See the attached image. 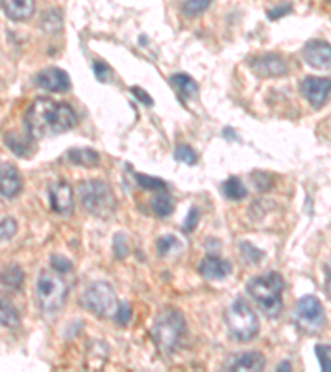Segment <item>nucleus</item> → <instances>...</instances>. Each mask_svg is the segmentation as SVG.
<instances>
[{
    "instance_id": "nucleus-1",
    "label": "nucleus",
    "mask_w": 331,
    "mask_h": 372,
    "mask_svg": "<svg viewBox=\"0 0 331 372\" xmlns=\"http://www.w3.org/2000/svg\"><path fill=\"white\" fill-rule=\"evenodd\" d=\"M77 124V114L65 103L53 101L50 98H38L25 113L27 133L34 139L57 136L68 131Z\"/></svg>"
},
{
    "instance_id": "nucleus-2",
    "label": "nucleus",
    "mask_w": 331,
    "mask_h": 372,
    "mask_svg": "<svg viewBox=\"0 0 331 372\" xmlns=\"http://www.w3.org/2000/svg\"><path fill=\"white\" fill-rule=\"evenodd\" d=\"M284 288L285 281L279 273H267L263 276H255L247 285L249 295L268 318H277L281 313V308H284V299H281Z\"/></svg>"
},
{
    "instance_id": "nucleus-3",
    "label": "nucleus",
    "mask_w": 331,
    "mask_h": 372,
    "mask_svg": "<svg viewBox=\"0 0 331 372\" xmlns=\"http://www.w3.org/2000/svg\"><path fill=\"white\" fill-rule=\"evenodd\" d=\"M186 333L184 318L176 309H164L161 315L156 318L153 336L156 344L163 352H172L179 346L182 336Z\"/></svg>"
},
{
    "instance_id": "nucleus-4",
    "label": "nucleus",
    "mask_w": 331,
    "mask_h": 372,
    "mask_svg": "<svg viewBox=\"0 0 331 372\" xmlns=\"http://www.w3.org/2000/svg\"><path fill=\"white\" fill-rule=\"evenodd\" d=\"M80 199L83 207L95 217L108 218L116 210V199L108 184L87 181L80 186Z\"/></svg>"
},
{
    "instance_id": "nucleus-5",
    "label": "nucleus",
    "mask_w": 331,
    "mask_h": 372,
    "mask_svg": "<svg viewBox=\"0 0 331 372\" xmlns=\"http://www.w3.org/2000/svg\"><path fill=\"white\" fill-rule=\"evenodd\" d=\"M226 321L230 333L239 341H250L258 334L260 322L244 298H237L226 311Z\"/></svg>"
},
{
    "instance_id": "nucleus-6",
    "label": "nucleus",
    "mask_w": 331,
    "mask_h": 372,
    "mask_svg": "<svg viewBox=\"0 0 331 372\" xmlns=\"http://www.w3.org/2000/svg\"><path fill=\"white\" fill-rule=\"evenodd\" d=\"M80 302H82V306L84 309H88L93 315L101 318L113 316L116 313V308H118L115 290L108 283H105V281H96V283L89 285L83 291Z\"/></svg>"
},
{
    "instance_id": "nucleus-7",
    "label": "nucleus",
    "mask_w": 331,
    "mask_h": 372,
    "mask_svg": "<svg viewBox=\"0 0 331 372\" xmlns=\"http://www.w3.org/2000/svg\"><path fill=\"white\" fill-rule=\"evenodd\" d=\"M65 281L60 275L52 271H42L37 280V298L43 311H57L65 304L66 299Z\"/></svg>"
},
{
    "instance_id": "nucleus-8",
    "label": "nucleus",
    "mask_w": 331,
    "mask_h": 372,
    "mask_svg": "<svg viewBox=\"0 0 331 372\" xmlns=\"http://www.w3.org/2000/svg\"><path fill=\"white\" fill-rule=\"evenodd\" d=\"M297 320L302 328L310 333L325 326V309L320 299L315 297H303L297 303Z\"/></svg>"
},
{
    "instance_id": "nucleus-9",
    "label": "nucleus",
    "mask_w": 331,
    "mask_h": 372,
    "mask_svg": "<svg viewBox=\"0 0 331 372\" xmlns=\"http://www.w3.org/2000/svg\"><path fill=\"white\" fill-rule=\"evenodd\" d=\"M302 95L307 98L313 107L320 110L331 96V78H318V76H307L300 84Z\"/></svg>"
},
{
    "instance_id": "nucleus-10",
    "label": "nucleus",
    "mask_w": 331,
    "mask_h": 372,
    "mask_svg": "<svg viewBox=\"0 0 331 372\" xmlns=\"http://www.w3.org/2000/svg\"><path fill=\"white\" fill-rule=\"evenodd\" d=\"M303 58L313 68L331 70V45L325 40H310L303 47Z\"/></svg>"
},
{
    "instance_id": "nucleus-11",
    "label": "nucleus",
    "mask_w": 331,
    "mask_h": 372,
    "mask_svg": "<svg viewBox=\"0 0 331 372\" xmlns=\"http://www.w3.org/2000/svg\"><path fill=\"white\" fill-rule=\"evenodd\" d=\"M250 66H252L255 75L265 76V78H268V76H284L288 73L287 61L280 55H277V53H267V55L253 58Z\"/></svg>"
},
{
    "instance_id": "nucleus-12",
    "label": "nucleus",
    "mask_w": 331,
    "mask_h": 372,
    "mask_svg": "<svg viewBox=\"0 0 331 372\" xmlns=\"http://www.w3.org/2000/svg\"><path fill=\"white\" fill-rule=\"evenodd\" d=\"M48 197H50L53 212L60 215H70L73 212V189L68 182L60 181L52 184L48 189Z\"/></svg>"
},
{
    "instance_id": "nucleus-13",
    "label": "nucleus",
    "mask_w": 331,
    "mask_h": 372,
    "mask_svg": "<svg viewBox=\"0 0 331 372\" xmlns=\"http://www.w3.org/2000/svg\"><path fill=\"white\" fill-rule=\"evenodd\" d=\"M35 82L40 88L47 89V91L61 93L70 89V76L66 71L60 68H47L42 70L35 78Z\"/></svg>"
},
{
    "instance_id": "nucleus-14",
    "label": "nucleus",
    "mask_w": 331,
    "mask_h": 372,
    "mask_svg": "<svg viewBox=\"0 0 331 372\" xmlns=\"http://www.w3.org/2000/svg\"><path fill=\"white\" fill-rule=\"evenodd\" d=\"M22 191V177L17 168L10 164H0V195L12 199Z\"/></svg>"
},
{
    "instance_id": "nucleus-15",
    "label": "nucleus",
    "mask_w": 331,
    "mask_h": 372,
    "mask_svg": "<svg viewBox=\"0 0 331 372\" xmlns=\"http://www.w3.org/2000/svg\"><path fill=\"white\" fill-rule=\"evenodd\" d=\"M199 271L200 275L209 278V280H223L227 275H230L232 265L226 260L216 257V255H210L200 262Z\"/></svg>"
},
{
    "instance_id": "nucleus-16",
    "label": "nucleus",
    "mask_w": 331,
    "mask_h": 372,
    "mask_svg": "<svg viewBox=\"0 0 331 372\" xmlns=\"http://www.w3.org/2000/svg\"><path fill=\"white\" fill-rule=\"evenodd\" d=\"M3 12L13 22H24L34 15V0H0Z\"/></svg>"
},
{
    "instance_id": "nucleus-17",
    "label": "nucleus",
    "mask_w": 331,
    "mask_h": 372,
    "mask_svg": "<svg viewBox=\"0 0 331 372\" xmlns=\"http://www.w3.org/2000/svg\"><path fill=\"white\" fill-rule=\"evenodd\" d=\"M265 367V357L258 352H244L230 361L232 371H262Z\"/></svg>"
},
{
    "instance_id": "nucleus-18",
    "label": "nucleus",
    "mask_w": 331,
    "mask_h": 372,
    "mask_svg": "<svg viewBox=\"0 0 331 372\" xmlns=\"http://www.w3.org/2000/svg\"><path fill=\"white\" fill-rule=\"evenodd\" d=\"M32 141L34 137L30 136H24V134H19L15 131L8 133L6 136V142L8 146V149H10L13 154L20 156V158H25V156H29L30 152H32Z\"/></svg>"
},
{
    "instance_id": "nucleus-19",
    "label": "nucleus",
    "mask_w": 331,
    "mask_h": 372,
    "mask_svg": "<svg viewBox=\"0 0 331 372\" xmlns=\"http://www.w3.org/2000/svg\"><path fill=\"white\" fill-rule=\"evenodd\" d=\"M171 83L176 87L179 95L182 98H196L199 93V87L189 75L186 73H177L171 76Z\"/></svg>"
},
{
    "instance_id": "nucleus-20",
    "label": "nucleus",
    "mask_w": 331,
    "mask_h": 372,
    "mask_svg": "<svg viewBox=\"0 0 331 372\" xmlns=\"http://www.w3.org/2000/svg\"><path fill=\"white\" fill-rule=\"evenodd\" d=\"M19 321L20 316L17 308L13 306L6 295L0 293V325L7 326V328H13V326L19 325Z\"/></svg>"
},
{
    "instance_id": "nucleus-21",
    "label": "nucleus",
    "mask_w": 331,
    "mask_h": 372,
    "mask_svg": "<svg viewBox=\"0 0 331 372\" xmlns=\"http://www.w3.org/2000/svg\"><path fill=\"white\" fill-rule=\"evenodd\" d=\"M68 159L71 164L83 165V168H96L100 164V154L93 149H70Z\"/></svg>"
},
{
    "instance_id": "nucleus-22",
    "label": "nucleus",
    "mask_w": 331,
    "mask_h": 372,
    "mask_svg": "<svg viewBox=\"0 0 331 372\" xmlns=\"http://www.w3.org/2000/svg\"><path fill=\"white\" fill-rule=\"evenodd\" d=\"M24 270L19 265H10L0 271V283L8 290H20L24 285Z\"/></svg>"
},
{
    "instance_id": "nucleus-23",
    "label": "nucleus",
    "mask_w": 331,
    "mask_h": 372,
    "mask_svg": "<svg viewBox=\"0 0 331 372\" xmlns=\"http://www.w3.org/2000/svg\"><path fill=\"white\" fill-rule=\"evenodd\" d=\"M222 192L223 195L230 200H242L245 199V195H247V189H245L244 184L240 182V179L237 177L227 179V181L222 184Z\"/></svg>"
},
{
    "instance_id": "nucleus-24",
    "label": "nucleus",
    "mask_w": 331,
    "mask_h": 372,
    "mask_svg": "<svg viewBox=\"0 0 331 372\" xmlns=\"http://www.w3.org/2000/svg\"><path fill=\"white\" fill-rule=\"evenodd\" d=\"M153 207L158 217H169L174 212V199L168 194H159L154 199Z\"/></svg>"
},
{
    "instance_id": "nucleus-25",
    "label": "nucleus",
    "mask_w": 331,
    "mask_h": 372,
    "mask_svg": "<svg viewBox=\"0 0 331 372\" xmlns=\"http://www.w3.org/2000/svg\"><path fill=\"white\" fill-rule=\"evenodd\" d=\"M212 0H186L182 6V13L186 17H199L200 13L209 8Z\"/></svg>"
},
{
    "instance_id": "nucleus-26",
    "label": "nucleus",
    "mask_w": 331,
    "mask_h": 372,
    "mask_svg": "<svg viewBox=\"0 0 331 372\" xmlns=\"http://www.w3.org/2000/svg\"><path fill=\"white\" fill-rule=\"evenodd\" d=\"M181 241H179L174 235H166V237H161L158 240V252L166 257V255H171V253H177L181 252Z\"/></svg>"
},
{
    "instance_id": "nucleus-27",
    "label": "nucleus",
    "mask_w": 331,
    "mask_h": 372,
    "mask_svg": "<svg viewBox=\"0 0 331 372\" xmlns=\"http://www.w3.org/2000/svg\"><path fill=\"white\" fill-rule=\"evenodd\" d=\"M136 181L142 189H147V191L159 192V191L168 189V184H166L163 179H158V177L145 176V174H136Z\"/></svg>"
},
{
    "instance_id": "nucleus-28",
    "label": "nucleus",
    "mask_w": 331,
    "mask_h": 372,
    "mask_svg": "<svg viewBox=\"0 0 331 372\" xmlns=\"http://www.w3.org/2000/svg\"><path fill=\"white\" fill-rule=\"evenodd\" d=\"M174 158H176V161H179V163H184L187 165L198 164V154H196V152L186 144H181V146L176 147Z\"/></svg>"
},
{
    "instance_id": "nucleus-29",
    "label": "nucleus",
    "mask_w": 331,
    "mask_h": 372,
    "mask_svg": "<svg viewBox=\"0 0 331 372\" xmlns=\"http://www.w3.org/2000/svg\"><path fill=\"white\" fill-rule=\"evenodd\" d=\"M17 221L12 217H3L2 221H0V241H7L10 240L13 235L17 234Z\"/></svg>"
},
{
    "instance_id": "nucleus-30",
    "label": "nucleus",
    "mask_w": 331,
    "mask_h": 372,
    "mask_svg": "<svg viewBox=\"0 0 331 372\" xmlns=\"http://www.w3.org/2000/svg\"><path fill=\"white\" fill-rule=\"evenodd\" d=\"M240 250H242V257L245 262L252 263V265L253 263H258L263 258V252H260L257 246L249 244V241H245V244L240 245Z\"/></svg>"
},
{
    "instance_id": "nucleus-31",
    "label": "nucleus",
    "mask_w": 331,
    "mask_h": 372,
    "mask_svg": "<svg viewBox=\"0 0 331 372\" xmlns=\"http://www.w3.org/2000/svg\"><path fill=\"white\" fill-rule=\"evenodd\" d=\"M316 357H318L321 369L326 372H331V346L328 344H318L315 348Z\"/></svg>"
},
{
    "instance_id": "nucleus-32",
    "label": "nucleus",
    "mask_w": 331,
    "mask_h": 372,
    "mask_svg": "<svg viewBox=\"0 0 331 372\" xmlns=\"http://www.w3.org/2000/svg\"><path fill=\"white\" fill-rule=\"evenodd\" d=\"M131 316H133L131 306H129L128 303H119L118 308H116V313H115L116 321H118L122 326H126L128 322L131 321Z\"/></svg>"
},
{
    "instance_id": "nucleus-33",
    "label": "nucleus",
    "mask_w": 331,
    "mask_h": 372,
    "mask_svg": "<svg viewBox=\"0 0 331 372\" xmlns=\"http://www.w3.org/2000/svg\"><path fill=\"white\" fill-rule=\"evenodd\" d=\"M93 70H95V75L96 78L100 80L101 83H108L111 80V76H113V71L106 64H103V61H95V65H93Z\"/></svg>"
},
{
    "instance_id": "nucleus-34",
    "label": "nucleus",
    "mask_w": 331,
    "mask_h": 372,
    "mask_svg": "<svg viewBox=\"0 0 331 372\" xmlns=\"http://www.w3.org/2000/svg\"><path fill=\"white\" fill-rule=\"evenodd\" d=\"M113 250H115V255L118 258H124L128 255V244H126V239H124L123 234H118L115 237Z\"/></svg>"
},
{
    "instance_id": "nucleus-35",
    "label": "nucleus",
    "mask_w": 331,
    "mask_h": 372,
    "mask_svg": "<svg viewBox=\"0 0 331 372\" xmlns=\"http://www.w3.org/2000/svg\"><path fill=\"white\" fill-rule=\"evenodd\" d=\"M252 181L255 182V187H257L258 191H267V189H270V186H272V179L265 172H253Z\"/></svg>"
},
{
    "instance_id": "nucleus-36",
    "label": "nucleus",
    "mask_w": 331,
    "mask_h": 372,
    "mask_svg": "<svg viewBox=\"0 0 331 372\" xmlns=\"http://www.w3.org/2000/svg\"><path fill=\"white\" fill-rule=\"evenodd\" d=\"M52 267L55 268L58 273H68L73 265H71L70 260H66L65 257H58V255H55V257H52Z\"/></svg>"
},
{
    "instance_id": "nucleus-37",
    "label": "nucleus",
    "mask_w": 331,
    "mask_h": 372,
    "mask_svg": "<svg viewBox=\"0 0 331 372\" xmlns=\"http://www.w3.org/2000/svg\"><path fill=\"white\" fill-rule=\"evenodd\" d=\"M43 20L47 22V25H45V29L53 30V32H57V30L60 29V27H61V17L58 15L57 12H50V13H47V15L43 17Z\"/></svg>"
},
{
    "instance_id": "nucleus-38",
    "label": "nucleus",
    "mask_w": 331,
    "mask_h": 372,
    "mask_svg": "<svg viewBox=\"0 0 331 372\" xmlns=\"http://www.w3.org/2000/svg\"><path fill=\"white\" fill-rule=\"evenodd\" d=\"M199 210L198 209H191L189 214H187V218L184 222V230L186 232H192L196 228V225L199 223Z\"/></svg>"
},
{
    "instance_id": "nucleus-39",
    "label": "nucleus",
    "mask_w": 331,
    "mask_h": 372,
    "mask_svg": "<svg viewBox=\"0 0 331 372\" xmlns=\"http://www.w3.org/2000/svg\"><path fill=\"white\" fill-rule=\"evenodd\" d=\"M290 10H292V6H290V3H287V6H280V7H277V8H272V10H268V19H270V20H279L284 15H287Z\"/></svg>"
},
{
    "instance_id": "nucleus-40",
    "label": "nucleus",
    "mask_w": 331,
    "mask_h": 372,
    "mask_svg": "<svg viewBox=\"0 0 331 372\" xmlns=\"http://www.w3.org/2000/svg\"><path fill=\"white\" fill-rule=\"evenodd\" d=\"M131 93H133L134 96L138 98V100H140V101L142 103V105H146V106H153V98H151L149 95H147V93H146L142 88L133 87V88H131Z\"/></svg>"
},
{
    "instance_id": "nucleus-41",
    "label": "nucleus",
    "mask_w": 331,
    "mask_h": 372,
    "mask_svg": "<svg viewBox=\"0 0 331 372\" xmlns=\"http://www.w3.org/2000/svg\"><path fill=\"white\" fill-rule=\"evenodd\" d=\"M325 275H326L325 290H326V293H328V297L331 298V260L325 265Z\"/></svg>"
},
{
    "instance_id": "nucleus-42",
    "label": "nucleus",
    "mask_w": 331,
    "mask_h": 372,
    "mask_svg": "<svg viewBox=\"0 0 331 372\" xmlns=\"http://www.w3.org/2000/svg\"><path fill=\"white\" fill-rule=\"evenodd\" d=\"M292 371V364L290 362H280L279 366H277V371Z\"/></svg>"
}]
</instances>
